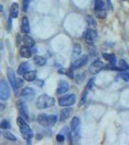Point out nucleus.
<instances>
[{
	"label": "nucleus",
	"instance_id": "obj_4",
	"mask_svg": "<svg viewBox=\"0 0 129 145\" xmlns=\"http://www.w3.org/2000/svg\"><path fill=\"white\" fill-rule=\"evenodd\" d=\"M11 96V90L5 79L0 80V100L7 101Z\"/></svg>",
	"mask_w": 129,
	"mask_h": 145
},
{
	"label": "nucleus",
	"instance_id": "obj_38",
	"mask_svg": "<svg viewBox=\"0 0 129 145\" xmlns=\"http://www.w3.org/2000/svg\"><path fill=\"white\" fill-rule=\"evenodd\" d=\"M108 4H109L110 7H111V0H108Z\"/></svg>",
	"mask_w": 129,
	"mask_h": 145
},
{
	"label": "nucleus",
	"instance_id": "obj_21",
	"mask_svg": "<svg viewBox=\"0 0 129 145\" xmlns=\"http://www.w3.org/2000/svg\"><path fill=\"white\" fill-rule=\"evenodd\" d=\"M103 57H104V59H106L107 61L110 62V64L112 65V66H114V65H116V56L114 54H109V53H104L103 54Z\"/></svg>",
	"mask_w": 129,
	"mask_h": 145
},
{
	"label": "nucleus",
	"instance_id": "obj_12",
	"mask_svg": "<svg viewBox=\"0 0 129 145\" xmlns=\"http://www.w3.org/2000/svg\"><path fill=\"white\" fill-rule=\"evenodd\" d=\"M22 96L25 100L31 101L35 96V91L34 89H32V88H30V87H25V88H23L22 91Z\"/></svg>",
	"mask_w": 129,
	"mask_h": 145
},
{
	"label": "nucleus",
	"instance_id": "obj_25",
	"mask_svg": "<svg viewBox=\"0 0 129 145\" xmlns=\"http://www.w3.org/2000/svg\"><path fill=\"white\" fill-rule=\"evenodd\" d=\"M82 52V46L80 44H75L74 45V48H73V56L74 57H77L81 54Z\"/></svg>",
	"mask_w": 129,
	"mask_h": 145
},
{
	"label": "nucleus",
	"instance_id": "obj_2",
	"mask_svg": "<svg viewBox=\"0 0 129 145\" xmlns=\"http://www.w3.org/2000/svg\"><path fill=\"white\" fill-rule=\"evenodd\" d=\"M55 99L53 97H50L49 95H41L38 98L36 102V106L38 107L39 109H45L48 108V107H51L55 105Z\"/></svg>",
	"mask_w": 129,
	"mask_h": 145
},
{
	"label": "nucleus",
	"instance_id": "obj_10",
	"mask_svg": "<svg viewBox=\"0 0 129 145\" xmlns=\"http://www.w3.org/2000/svg\"><path fill=\"white\" fill-rule=\"evenodd\" d=\"M104 69V63L101 62L100 60H96L95 62H93L92 64L90 66V74H98L101 70Z\"/></svg>",
	"mask_w": 129,
	"mask_h": 145
},
{
	"label": "nucleus",
	"instance_id": "obj_24",
	"mask_svg": "<svg viewBox=\"0 0 129 145\" xmlns=\"http://www.w3.org/2000/svg\"><path fill=\"white\" fill-rule=\"evenodd\" d=\"M86 23H88V25L90 28H93V29H94V28L96 27V25H97V23H96L95 20L92 17H91V16H86Z\"/></svg>",
	"mask_w": 129,
	"mask_h": 145
},
{
	"label": "nucleus",
	"instance_id": "obj_35",
	"mask_svg": "<svg viewBox=\"0 0 129 145\" xmlns=\"http://www.w3.org/2000/svg\"><path fill=\"white\" fill-rule=\"evenodd\" d=\"M11 25H12V17L10 16V18H9V20H8V30L11 29Z\"/></svg>",
	"mask_w": 129,
	"mask_h": 145
},
{
	"label": "nucleus",
	"instance_id": "obj_14",
	"mask_svg": "<svg viewBox=\"0 0 129 145\" xmlns=\"http://www.w3.org/2000/svg\"><path fill=\"white\" fill-rule=\"evenodd\" d=\"M30 70V66H29V63L27 62H23L22 64L18 66V74H20V76H23V74H25L26 72H28Z\"/></svg>",
	"mask_w": 129,
	"mask_h": 145
},
{
	"label": "nucleus",
	"instance_id": "obj_1",
	"mask_svg": "<svg viewBox=\"0 0 129 145\" xmlns=\"http://www.w3.org/2000/svg\"><path fill=\"white\" fill-rule=\"evenodd\" d=\"M17 123L18 126L20 128V134H22V137L27 141H30L33 137V132H32L31 128L27 125V123L25 122V120L22 117H18L17 119Z\"/></svg>",
	"mask_w": 129,
	"mask_h": 145
},
{
	"label": "nucleus",
	"instance_id": "obj_20",
	"mask_svg": "<svg viewBox=\"0 0 129 145\" xmlns=\"http://www.w3.org/2000/svg\"><path fill=\"white\" fill-rule=\"evenodd\" d=\"M23 44H24V46H28V48H33L35 46V41L31 37L25 35V36L23 37Z\"/></svg>",
	"mask_w": 129,
	"mask_h": 145
},
{
	"label": "nucleus",
	"instance_id": "obj_15",
	"mask_svg": "<svg viewBox=\"0 0 129 145\" xmlns=\"http://www.w3.org/2000/svg\"><path fill=\"white\" fill-rule=\"evenodd\" d=\"M72 112H73V109L72 108H64L60 111V121H65L67 120L68 118L71 116Z\"/></svg>",
	"mask_w": 129,
	"mask_h": 145
},
{
	"label": "nucleus",
	"instance_id": "obj_28",
	"mask_svg": "<svg viewBox=\"0 0 129 145\" xmlns=\"http://www.w3.org/2000/svg\"><path fill=\"white\" fill-rule=\"evenodd\" d=\"M118 68H119V70H120V71H125V70L129 69V66H128L127 63L124 61V60H119Z\"/></svg>",
	"mask_w": 129,
	"mask_h": 145
},
{
	"label": "nucleus",
	"instance_id": "obj_30",
	"mask_svg": "<svg viewBox=\"0 0 129 145\" xmlns=\"http://www.w3.org/2000/svg\"><path fill=\"white\" fill-rule=\"evenodd\" d=\"M119 76L125 81H129V72H120L119 74Z\"/></svg>",
	"mask_w": 129,
	"mask_h": 145
},
{
	"label": "nucleus",
	"instance_id": "obj_26",
	"mask_svg": "<svg viewBox=\"0 0 129 145\" xmlns=\"http://www.w3.org/2000/svg\"><path fill=\"white\" fill-rule=\"evenodd\" d=\"M0 128L7 130V129L11 128V125H10V123H9V121H7L6 119L0 118Z\"/></svg>",
	"mask_w": 129,
	"mask_h": 145
},
{
	"label": "nucleus",
	"instance_id": "obj_18",
	"mask_svg": "<svg viewBox=\"0 0 129 145\" xmlns=\"http://www.w3.org/2000/svg\"><path fill=\"white\" fill-rule=\"evenodd\" d=\"M37 76V72L35 70H32V71H28L23 74V78L27 81H33L35 78H36Z\"/></svg>",
	"mask_w": 129,
	"mask_h": 145
},
{
	"label": "nucleus",
	"instance_id": "obj_8",
	"mask_svg": "<svg viewBox=\"0 0 129 145\" xmlns=\"http://www.w3.org/2000/svg\"><path fill=\"white\" fill-rule=\"evenodd\" d=\"M76 103V96L74 94L68 95L66 97H63L59 99V106H71Z\"/></svg>",
	"mask_w": 129,
	"mask_h": 145
},
{
	"label": "nucleus",
	"instance_id": "obj_13",
	"mask_svg": "<svg viewBox=\"0 0 129 145\" xmlns=\"http://www.w3.org/2000/svg\"><path fill=\"white\" fill-rule=\"evenodd\" d=\"M70 86L68 82H66L65 80H62L59 82V85L57 87V90H56V94L57 95H62L64 93H66L68 90H69Z\"/></svg>",
	"mask_w": 129,
	"mask_h": 145
},
{
	"label": "nucleus",
	"instance_id": "obj_17",
	"mask_svg": "<svg viewBox=\"0 0 129 145\" xmlns=\"http://www.w3.org/2000/svg\"><path fill=\"white\" fill-rule=\"evenodd\" d=\"M20 54L22 57H24V58H29L30 56H31L32 52H31V50H30V48H28L26 46H23L20 48Z\"/></svg>",
	"mask_w": 129,
	"mask_h": 145
},
{
	"label": "nucleus",
	"instance_id": "obj_29",
	"mask_svg": "<svg viewBox=\"0 0 129 145\" xmlns=\"http://www.w3.org/2000/svg\"><path fill=\"white\" fill-rule=\"evenodd\" d=\"M95 15L97 16V18H105L107 16L106 10H101V11L95 12Z\"/></svg>",
	"mask_w": 129,
	"mask_h": 145
},
{
	"label": "nucleus",
	"instance_id": "obj_32",
	"mask_svg": "<svg viewBox=\"0 0 129 145\" xmlns=\"http://www.w3.org/2000/svg\"><path fill=\"white\" fill-rule=\"evenodd\" d=\"M29 2H30V0H23V7H22L23 12H27L28 6H29Z\"/></svg>",
	"mask_w": 129,
	"mask_h": 145
},
{
	"label": "nucleus",
	"instance_id": "obj_5",
	"mask_svg": "<svg viewBox=\"0 0 129 145\" xmlns=\"http://www.w3.org/2000/svg\"><path fill=\"white\" fill-rule=\"evenodd\" d=\"M17 106H18V112H20V114L22 115V117L24 119L25 121L29 120V112H28L27 105H26V103H25V101L22 99L18 100Z\"/></svg>",
	"mask_w": 129,
	"mask_h": 145
},
{
	"label": "nucleus",
	"instance_id": "obj_23",
	"mask_svg": "<svg viewBox=\"0 0 129 145\" xmlns=\"http://www.w3.org/2000/svg\"><path fill=\"white\" fill-rule=\"evenodd\" d=\"M105 10V4L102 0H95V4H94V11H101Z\"/></svg>",
	"mask_w": 129,
	"mask_h": 145
},
{
	"label": "nucleus",
	"instance_id": "obj_9",
	"mask_svg": "<svg viewBox=\"0 0 129 145\" xmlns=\"http://www.w3.org/2000/svg\"><path fill=\"white\" fill-rule=\"evenodd\" d=\"M7 74H8V78L10 81V84L13 88V90L15 92L18 91V86H17V78H16V72L12 68H8L7 69Z\"/></svg>",
	"mask_w": 129,
	"mask_h": 145
},
{
	"label": "nucleus",
	"instance_id": "obj_34",
	"mask_svg": "<svg viewBox=\"0 0 129 145\" xmlns=\"http://www.w3.org/2000/svg\"><path fill=\"white\" fill-rule=\"evenodd\" d=\"M67 76H70V78H74V76H73V69H71V70H69V71H68Z\"/></svg>",
	"mask_w": 129,
	"mask_h": 145
},
{
	"label": "nucleus",
	"instance_id": "obj_39",
	"mask_svg": "<svg viewBox=\"0 0 129 145\" xmlns=\"http://www.w3.org/2000/svg\"><path fill=\"white\" fill-rule=\"evenodd\" d=\"M0 135H1V133H0Z\"/></svg>",
	"mask_w": 129,
	"mask_h": 145
},
{
	"label": "nucleus",
	"instance_id": "obj_37",
	"mask_svg": "<svg viewBox=\"0 0 129 145\" xmlns=\"http://www.w3.org/2000/svg\"><path fill=\"white\" fill-rule=\"evenodd\" d=\"M3 11V7H2V5H0V12Z\"/></svg>",
	"mask_w": 129,
	"mask_h": 145
},
{
	"label": "nucleus",
	"instance_id": "obj_6",
	"mask_svg": "<svg viewBox=\"0 0 129 145\" xmlns=\"http://www.w3.org/2000/svg\"><path fill=\"white\" fill-rule=\"evenodd\" d=\"M70 128H71V137H77L80 134L81 120H80L79 117H74L72 119L71 124H70Z\"/></svg>",
	"mask_w": 129,
	"mask_h": 145
},
{
	"label": "nucleus",
	"instance_id": "obj_7",
	"mask_svg": "<svg viewBox=\"0 0 129 145\" xmlns=\"http://www.w3.org/2000/svg\"><path fill=\"white\" fill-rule=\"evenodd\" d=\"M84 38L86 40V42L90 45H92V44L95 43L96 39H97V33L93 28H90L86 31V33L84 35Z\"/></svg>",
	"mask_w": 129,
	"mask_h": 145
},
{
	"label": "nucleus",
	"instance_id": "obj_33",
	"mask_svg": "<svg viewBox=\"0 0 129 145\" xmlns=\"http://www.w3.org/2000/svg\"><path fill=\"white\" fill-rule=\"evenodd\" d=\"M22 85H23L22 78H17V86H18V88L22 87Z\"/></svg>",
	"mask_w": 129,
	"mask_h": 145
},
{
	"label": "nucleus",
	"instance_id": "obj_3",
	"mask_svg": "<svg viewBox=\"0 0 129 145\" xmlns=\"http://www.w3.org/2000/svg\"><path fill=\"white\" fill-rule=\"evenodd\" d=\"M38 120L39 124L43 127H51L53 126L57 121V116L56 115H47L45 113H42L38 115Z\"/></svg>",
	"mask_w": 129,
	"mask_h": 145
},
{
	"label": "nucleus",
	"instance_id": "obj_16",
	"mask_svg": "<svg viewBox=\"0 0 129 145\" xmlns=\"http://www.w3.org/2000/svg\"><path fill=\"white\" fill-rule=\"evenodd\" d=\"M20 29H22V33H24V34L29 33V30H30L29 22H28V18H27L26 17H23V18H22V26H20Z\"/></svg>",
	"mask_w": 129,
	"mask_h": 145
},
{
	"label": "nucleus",
	"instance_id": "obj_27",
	"mask_svg": "<svg viewBox=\"0 0 129 145\" xmlns=\"http://www.w3.org/2000/svg\"><path fill=\"white\" fill-rule=\"evenodd\" d=\"M3 135H4V137H5L6 139H8V140H11V141H16L17 140V138H16V137L12 133L10 132H4L3 133Z\"/></svg>",
	"mask_w": 129,
	"mask_h": 145
},
{
	"label": "nucleus",
	"instance_id": "obj_11",
	"mask_svg": "<svg viewBox=\"0 0 129 145\" xmlns=\"http://www.w3.org/2000/svg\"><path fill=\"white\" fill-rule=\"evenodd\" d=\"M88 57L86 55L80 56V57H78L73 62V64H72V69L75 70V69H80V68H82L86 62H88Z\"/></svg>",
	"mask_w": 129,
	"mask_h": 145
},
{
	"label": "nucleus",
	"instance_id": "obj_22",
	"mask_svg": "<svg viewBox=\"0 0 129 145\" xmlns=\"http://www.w3.org/2000/svg\"><path fill=\"white\" fill-rule=\"evenodd\" d=\"M33 60H34L35 64L38 65V66H44V65H46V63H47V60L43 57V56H38V55L34 56Z\"/></svg>",
	"mask_w": 129,
	"mask_h": 145
},
{
	"label": "nucleus",
	"instance_id": "obj_36",
	"mask_svg": "<svg viewBox=\"0 0 129 145\" xmlns=\"http://www.w3.org/2000/svg\"><path fill=\"white\" fill-rule=\"evenodd\" d=\"M4 109H5V106H3V105L0 104V111H3Z\"/></svg>",
	"mask_w": 129,
	"mask_h": 145
},
{
	"label": "nucleus",
	"instance_id": "obj_31",
	"mask_svg": "<svg viewBox=\"0 0 129 145\" xmlns=\"http://www.w3.org/2000/svg\"><path fill=\"white\" fill-rule=\"evenodd\" d=\"M65 140V137L63 134H59L56 135V141H58L59 143H62V142H64Z\"/></svg>",
	"mask_w": 129,
	"mask_h": 145
},
{
	"label": "nucleus",
	"instance_id": "obj_19",
	"mask_svg": "<svg viewBox=\"0 0 129 145\" xmlns=\"http://www.w3.org/2000/svg\"><path fill=\"white\" fill-rule=\"evenodd\" d=\"M18 3H13L11 6V10H10V16L12 17V18H18Z\"/></svg>",
	"mask_w": 129,
	"mask_h": 145
}]
</instances>
